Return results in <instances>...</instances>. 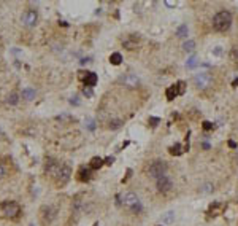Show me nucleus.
Segmentation results:
<instances>
[{"instance_id":"f257e3e1","label":"nucleus","mask_w":238,"mask_h":226,"mask_svg":"<svg viewBox=\"0 0 238 226\" xmlns=\"http://www.w3.org/2000/svg\"><path fill=\"white\" fill-rule=\"evenodd\" d=\"M119 197H121L119 201H121L122 207H124V209H127L129 212H132V213H140V212L143 210V206H141L140 199H138V196H137L135 193H132V191H126L124 194H121Z\"/></svg>"},{"instance_id":"f03ea898","label":"nucleus","mask_w":238,"mask_h":226,"mask_svg":"<svg viewBox=\"0 0 238 226\" xmlns=\"http://www.w3.org/2000/svg\"><path fill=\"white\" fill-rule=\"evenodd\" d=\"M230 26H232V14L229 11L224 10V11H219V13L214 14V18H213V27H214V30L225 32V30L230 29Z\"/></svg>"},{"instance_id":"7ed1b4c3","label":"nucleus","mask_w":238,"mask_h":226,"mask_svg":"<svg viewBox=\"0 0 238 226\" xmlns=\"http://www.w3.org/2000/svg\"><path fill=\"white\" fill-rule=\"evenodd\" d=\"M167 163L165 161H162V159H154V161H151L149 164H148V167H146V174L149 175L151 179H160V177H163V175L167 174Z\"/></svg>"},{"instance_id":"20e7f679","label":"nucleus","mask_w":238,"mask_h":226,"mask_svg":"<svg viewBox=\"0 0 238 226\" xmlns=\"http://www.w3.org/2000/svg\"><path fill=\"white\" fill-rule=\"evenodd\" d=\"M21 213V207L18 202H14V201H7V202L2 204V215L5 218H10V220H14L18 218Z\"/></svg>"},{"instance_id":"39448f33","label":"nucleus","mask_w":238,"mask_h":226,"mask_svg":"<svg viewBox=\"0 0 238 226\" xmlns=\"http://www.w3.org/2000/svg\"><path fill=\"white\" fill-rule=\"evenodd\" d=\"M70 177H71V169H70V166L62 164L60 169H59V172H57V175L54 177V182H56L57 186H64V185H67V182L70 180Z\"/></svg>"},{"instance_id":"423d86ee","label":"nucleus","mask_w":238,"mask_h":226,"mask_svg":"<svg viewBox=\"0 0 238 226\" xmlns=\"http://www.w3.org/2000/svg\"><path fill=\"white\" fill-rule=\"evenodd\" d=\"M211 83H213V77L208 72H200L194 77V85L199 89H206V88L211 86Z\"/></svg>"},{"instance_id":"0eeeda50","label":"nucleus","mask_w":238,"mask_h":226,"mask_svg":"<svg viewBox=\"0 0 238 226\" xmlns=\"http://www.w3.org/2000/svg\"><path fill=\"white\" fill-rule=\"evenodd\" d=\"M60 163L57 161V159H54V158H48L46 159V164H44V172H46V175H49L51 179H54L56 175H57V172H59V169H60Z\"/></svg>"},{"instance_id":"6e6552de","label":"nucleus","mask_w":238,"mask_h":226,"mask_svg":"<svg viewBox=\"0 0 238 226\" xmlns=\"http://www.w3.org/2000/svg\"><path fill=\"white\" fill-rule=\"evenodd\" d=\"M37 19H38V14L35 10H26L22 13V24L27 27H32L37 24Z\"/></svg>"},{"instance_id":"1a4fd4ad","label":"nucleus","mask_w":238,"mask_h":226,"mask_svg":"<svg viewBox=\"0 0 238 226\" xmlns=\"http://www.w3.org/2000/svg\"><path fill=\"white\" fill-rule=\"evenodd\" d=\"M184 89H186V83H184V81H178L175 86H172V88L167 89V92H165V94H167V99H168V100H173L176 96L183 94Z\"/></svg>"},{"instance_id":"9d476101","label":"nucleus","mask_w":238,"mask_h":226,"mask_svg":"<svg viewBox=\"0 0 238 226\" xmlns=\"http://www.w3.org/2000/svg\"><path fill=\"white\" fill-rule=\"evenodd\" d=\"M172 186H173V183H172V180L167 177V175L157 179V190H159L160 193H168V191L172 190Z\"/></svg>"},{"instance_id":"9b49d317","label":"nucleus","mask_w":238,"mask_h":226,"mask_svg":"<svg viewBox=\"0 0 238 226\" xmlns=\"http://www.w3.org/2000/svg\"><path fill=\"white\" fill-rule=\"evenodd\" d=\"M121 83H122L124 86H129V88H135V86H138V83H140V78L137 77V75L127 73V75H124V77L121 78Z\"/></svg>"},{"instance_id":"f8f14e48","label":"nucleus","mask_w":238,"mask_h":226,"mask_svg":"<svg viewBox=\"0 0 238 226\" xmlns=\"http://www.w3.org/2000/svg\"><path fill=\"white\" fill-rule=\"evenodd\" d=\"M54 215H56V212H54L53 207H49V206L41 207V218H43L44 223H51L53 218H54Z\"/></svg>"},{"instance_id":"ddd939ff","label":"nucleus","mask_w":238,"mask_h":226,"mask_svg":"<svg viewBox=\"0 0 238 226\" xmlns=\"http://www.w3.org/2000/svg\"><path fill=\"white\" fill-rule=\"evenodd\" d=\"M122 45H124V48H127V49H135V48L138 46V37H137V35H129L127 38H124Z\"/></svg>"},{"instance_id":"4468645a","label":"nucleus","mask_w":238,"mask_h":226,"mask_svg":"<svg viewBox=\"0 0 238 226\" xmlns=\"http://www.w3.org/2000/svg\"><path fill=\"white\" fill-rule=\"evenodd\" d=\"M83 83H84L87 88H92V86H95V85H97V75H95L94 72H89V73L86 75V78L83 80Z\"/></svg>"},{"instance_id":"2eb2a0df","label":"nucleus","mask_w":238,"mask_h":226,"mask_svg":"<svg viewBox=\"0 0 238 226\" xmlns=\"http://www.w3.org/2000/svg\"><path fill=\"white\" fill-rule=\"evenodd\" d=\"M91 179V167H80V172H78V180L80 182H87Z\"/></svg>"},{"instance_id":"dca6fc26","label":"nucleus","mask_w":238,"mask_h":226,"mask_svg":"<svg viewBox=\"0 0 238 226\" xmlns=\"http://www.w3.org/2000/svg\"><path fill=\"white\" fill-rule=\"evenodd\" d=\"M103 164H105V161L102 158H99V156H95V158L91 159V169H100Z\"/></svg>"},{"instance_id":"f3484780","label":"nucleus","mask_w":238,"mask_h":226,"mask_svg":"<svg viewBox=\"0 0 238 226\" xmlns=\"http://www.w3.org/2000/svg\"><path fill=\"white\" fill-rule=\"evenodd\" d=\"M22 97L26 99V100H32V99L35 97V89H30V88L22 89Z\"/></svg>"},{"instance_id":"a211bd4d","label":"nucleus","mask_w":238,"mask_h":226,"mask_svg":"<svg viewBox=\"0 0 238 226\" xmlns=\"http://www.w3.org/2000/svg\"><path fill=\"white\" fill-rule=\"evenodd\" d=\"M110 62L113 64V65H119L122 62V56L119 54V53H113L111 56H110Z\"/></svg>"},{"instance_id":"6ab92c4d","label":"nucleus","mask_w":238,"mask_h":226,"mask_svg":"<svg viewBox=\"0 0 238 226\" xmlns=\"http://www.w3.org/2000/svg\"><path fill=\"white\" fill-rule=\"evenodd\" d=\"M168 152H170V155H173V156H179V155L183 153V150H181V145H179V143H175V145L168 150Z\"/></svg>"},{"instance_id":"aec40b11","label":"nucleus","mask_w":238,"mask_h":226,"mask_svg":"<svg viewBox=\"0 0 238 226\" xmlns=\"http://www.w3.org/2000/svg\"><path fill=\"white\" fill-rule=\"evenodd\" d=\"M122 126V121L121 119H111L108 123V129H119Z\"/></svg>"},{"instance_id":"412c9836","label":"nucleus","mask_w":238,"mask_h":226,"mask_svg":"<svg viewBox=\"0 0 238 226\" xmlns=\"http://www.w3.org/2000/svg\"><path fill=\"white\" fill-rule=\"evenodd\" d=\"M230 59H232V62L238 67V46L232 48V51H230Z\"/></svg>"},{"instance_id":"4be33fe9","label":"nucleus","mask_w":238,"mask_h":226,"mask_svg":"<svg viewBox=\"0 0 238 226\" xmlns=\"http://www.w3.org/2000/svg\"><path fill=\"white\" fill-rule=\"evenodd\" d=\"M194 48H195V41H192V40H189V41H186L183 45V49H184V51H187V53L194 51Z\"/></svg>"},{"instance_id":"5701e85b","label":"nucleus","mask_w":238,"mask_h":226,"mask_svg":"<svg viewBox=\"0 0 238 226\" xmlns=\"http://www.w3.org/2000/svg\"><path fill=\"white\" fill-rule=\"evenodd\" d=\"M176 35H178L179 38H184V37L187 35V26H186V24H183V26H179V27H178Z\"/></svg>"},{"instance_id":"b1692460","label":"nucleus","mask_w":238,"mask_h":226,"mask_svg":"<svg viewBox=\"0 0 238 226\" xmlns=\"http://www.w3.org/2000/svg\"><path fill=\"white\" fill-rule=\"evenodd\" d=\"M18 100H19L18 94H16V92H11V94L8 96V99H7V102H8L10 105H16V104H18Z\"/></svg>"},{"instance_id":"393cba45","label":"nucleus","mask_w":238,"mask_h":226,"mask_svg":"<svg viewBox=\"0 0 238 226\" xmlns=\"http://www.w3.org/2000/svg\"><path fill=\"white\" fill-rule=\"evenodd\" d=\"M84 124H86V128H87L89 131H94V129H95V121H94V119H91V118H87Z\"/></svg>"},{"instance_id":"a878e982","label":"nucleus","mask_w":238,"mask_h":226,"mask_svg":"<svg viewBox=\"0 0 238 226\" xmlns=\"http://www.w3.org/2000/svg\"><path fill=\"white\" fill-rule=\"evenodd\" d=\"M211 191H213V185L211 183H205L202 186V193H211Z\"/></svg>"},{"instance_id":"bb28decb","label":"nucleus","mask_w":238,"mask_h":226,"mask_svg":"<svg viewBox=\"0 0 238 226\" xmlns=\"http://www.w3.org/2000/svg\"><path fill=\"white\" fill-rule=\"evenodd\" d=\"M202 126H203V129H205V131H211V129L214 128V124H213V123H210V121H203Z\"/></svg>"},{"instance_id":"cd10ccee","label":"nucleus","mask_w":238,"mask_h":226,"mask_svg":"<svg viewBox=\"0 0 238 226\" xmlns=\"http://www.w3.org/2000/svg\"><path fill=\"white\" fill-rule=\"evenodd\" d=\"M197 64V58H190L189 61H187V67H194Z\"/></svg>"},{"instance_id":"c85d7f7f","label":"nucleus","mask_w":238,"mask_h":226,"mask_svg":"<svg viewBox=\"0 0 238 226\" xmlns=\"http://www.w3.org/2000/svg\"><path fill=\"white\" fill-rule=\"evenodd\" d=\"M83 92H84V96H87V97H92V96H94V91H92L91 88H84Z\"/></svg>"},{"instance_id":"c756f323","label":"nucleus","mask_w":238,"mask_h":226,"mask_svg":"<svg viewBox=\"0 0 238 226\" xmlns=\"http://www.w3.org/2000/svg\"><path fill=\"white\" fill-rule=\"evenodd\" d=\"M159 121H160L159 118H149V123H151V126H153V128H156V126H157V123H159Z\"/></svg>"},{"instance_id":"7c9ffc66","label":"nucleus","mask_w":238,"mask_h":226,"mask_svg":"<svg viewBox=\"0 0 238 226\" xmlns=\"http://www.w3.org/2000/svg\"><path fill=\"white\" fill-rule=\"evenodd\" d=\"M5 175H7V169L3 167V164H0V179L5 177Z\"/></svg>"},{"instance_id":"2f4dec72","label":"nucleus","mask_w":238,"mask_h":226,"mask_svg":"<svg viewBox=\"0 0 238 226\" xmlns=\"http://www.w3.org/2000/svg\"><path fill=\"white\" fill-rule=\"evenodd\" d=\"M113 163H114V158H113V156H110V158L105 159V164H106V166H111Z\"/></svg>"},{"instance_id":"473e14b6","label":"nucleus","mask_w":238,"mask_h":226,"mask_svg":"<svg viewBox=\"0 0 238 226\" xmlns=\"http://www.w3.org/2000/svg\"><path fill=\"white\" fill-rule=\"evenodd\" d=\"M70 102H71V104H75V105H78V104H80V100L76 99V96H73V99H70Z\"/></svg>"},{"instance_id":"72a5a7b5","label":"nucleus","mask_w":238,"mask_h":226,"mask_svg":"<svg viewBox=\"0 0 238 226\" xmlns=\"http://www.w3.org/2000/svg\"><path fill=\"white\" fill-rule=\"evenodd\" d=\"M229 146H230V148H236V143H235L233 140H229Z\"/></svg>"},{"instance_id":"f704fd0d","label":"nucleus","mask_w":238,"mask_h":226,"mask_svg":"<svg viewBox=\"0 0 238 226\" xmlns=\"http://www.w3.org/2000/svg\"><path fill=\"white\" fill-rule=\"evenodd\" d=\"M167 5H168V7H173V5H176V2H165Z\"/></svg>"},{"instance_id":"c9c22d12","label":"nucleus","mask_w":238,"mask_h":226,"mask_svg":"<svg viewBox=\"0 0 238 226\" xmlns=\"http://www.w3.org/2000/svg\"><path fill=\"white\" fill-rule=\"evenodd\" d=\"M233 86H238V78H236V80H233Z\"/></svg>"},{"instance_id":"e433bc0d","label":"nucleus","mask_w":238,"mask_h":226,"mask_svg":"<svg viewBox=\"0 0 238 226\" xmlns=\"http://www.w3.org/2000/svg\"><path fill=\"white\" fill-rule=\"evenodd\" d=\"M94 226H99V223H95V224H94Z\"/></svg>"}]
</instances>
